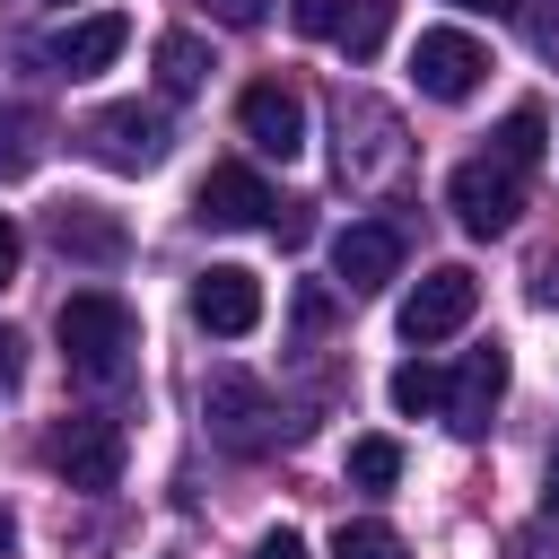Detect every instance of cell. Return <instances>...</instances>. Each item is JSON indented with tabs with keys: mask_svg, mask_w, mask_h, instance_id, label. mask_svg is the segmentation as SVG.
<instances>
[{
	"mask_svg": "<svg viewBox=\"0 0 559 559\" xmlns=\"http://www.w3.org/2000/svg\"><path fill=\"white\" fill-rule=\"evenodd\" d=\"M550 515H559V445H550Z\"/></svg>",
	"mask_w": 559,
	"mask_h": 559,
	"instance_id": "d6a6232c",
	"label": "cell"
},
{
	"mask_svg": "<svg viewBox=\"0 0 559 559\" xmlns=\"http://www.w3.org/2000/svg\"><path fill=\"white\" fill-rule=\"evenodd\" d=\"M393 35V0H349V26H341V52L349 61H376Z\"/></svg>",
	"mask_w": 559,
	"mask_h": 559,
	"instance_id": "d6986e66",
	"label": "cell"
},
{
	"mask_svg": "<svg viewBox=\"0 0 559 559\" xmlns=\"http://www.w3.org/2000/svg\"><path fill=\"white\" fill-rule=\"evenodd\" d=\"M288 26H297V35H323V44H341V26H349V0H288Z\"/></svg>",
	"mask_w": 559,
	"mask_h": 559,
	"instance_id": "603a6c76",
	"label": "cell"
},
{
	"mask_svg": "<svg viewBox=\"0 0 559 559\" xmlns=\"http://www.w3.org/2000/svg\"><path fill=\"white\" fill-rule=\"evenodd\" d=\"M79 140H87L96 166H114V175H148V166H166V140H175V131H166L157 105H105Z\"/></svg>",
	"mask_w": 559,
	"mask_h": 559,
	"instance_id": "5b68a950",
	"label": "cell"
},
{
	"mask_svg": "<svg viewBox=\"0 0 559 559\" xmlns=\"http://www.w3.org/2000/svg\"><path fill=\"white\" fill-rule=\"evenodd\" d=\"M44 166V114L35 105H0V175H35Z\"/></svg>",
	"mask_w": 559,
	"mask_h": 559,
	"instance_id": "2e32d148",
	"label": "cell"
},
{
	"mask_svg": "<svg viewBox=\"0 0 559 559\" xmlns=\"http://www.w3.org/2000/svg\"><path fill=\"white\" fill-rule=\"evenodd\" d=\"M52 332H61V358H70V376H87V384H122V376H131L140 314H131L114 288H79V297H61Z\"/></svg>",
	"mask_w": 559,
	"mask_h": 559,
	"instance_id": "6da1fadb",
	"label": "cell"
},
{
	"mask_svg": "<svg viewBox=\"0 0 559 559\" xmlns=\"http://www.w3.org/2000/svg\"><path fill=\"white\" fill-rule=\"evenodd\" d=\"M445 210H454L472 236H507L515 210H524V183H515V166H498V157H463V166L445 175Z\"/></svg>",
	"mask_w": 559,
	"mask_h": 559,
	"instance_id": "52a82bcc",
	"label": "cell"
},
{
	"mask_svg": "<svg viewBox=\"0 0 559 559\" xmlns=\"http://www.w3.org/2000/svg\"><path fill=\"white\" fill-rule=\"evenodd\" d=\"M17 376H26V341H17L9 323H0V402L17 393Z\"/></svg>",
	"mask_w": 559,
	"mask_h": 559,
	"instance_id": "d4e9b609",
	"label": "cell"
},
{
	"mask_svg": "<svg viewBox=\"0 0 559 559\" xmlns=\"http://www.w3.org/2000/svg\"><path fill=\"white\" fill-rule=\"evenodd\" d=\"M472 306H480V280L463 271V262H437L411 297H402V341L411 349H428V341H454L463 323H472Z\"/></svg>",
	"mask_w": 559,
	"mask_h": 559,
	"instance_id": "ba28073f",
	"label": "cell"
},
{
	"mask_svg": "<svg viewBox=\"0 0 559 559\" xmlns=\"http://www.w3.org/2000/svg\"><path fill=\"white\" fill-rule=\"evenodd\" d=\"M498 393H507V349L489 341V349H472V358L454 367V384H445V428H454V437H480L489 411H498Z\"/></svg>",
	"mask_w": 559,
	"mask_h": 559,
	"instance_id": "5bb4252c",
	"label": "cell"
},
{
	"mask_svg": "<svg viewBox=\"0 0 559 559\" xmlns=\"http://www.w3.org/2000/svg\"><path fill=\"white\" fill-rule=\"evenodd\" d=\"M9 542H17V524H9V507H0V559H9Z\"/></svg>",
	"mask_w": 559,
	"mask_h": 559,
	"instance_id": "836d02e7",
	"label": "cell"
},
{
	"mask_svg": "<svg viewBox=\"0 0 559 559\" xmlns=\"http://www.w3.org/2000/svg\"><path fill=\"white\" fill-rule=\"evenodd\" d=\"M533 306H550V314H559V262H542V280H533Z\"/></svg>",
	"mask_w": 559,
	"mask_h": 559,
	"instance_id": "f546056e",
	"label": "cell"
},
{
	"mask_svg": "<svg viewBox=\"0 0 559 559\" xmlns=\"http://www.w3.org/2000/svg\"><path fill=\"white\" fill-rule=\"evenodd\" d=\"M122 44H131V17H122V9H96V17H79V26L52 35V61H61L70 79H96Z\"/></svg>",
	"mask_w": 559,
	"mask_h": 559,
	"instance_id": "9a60e30c",
	"label": "cell"
},
{
	"mask_svg": "<svg viewBox=\"0 0 559 559\" xmlns=\"http://www.w3.org/2000/svg\"><path fill=\"white\" fill-rule=\"evenodd\" d=\"M44 236L70 253V262H87V271H114L122 253H131V236H122V218L114 210H96V201H52V218H44Z\"/></svg>",
	"mask_w": 559,
	"mask_h": 559,
	"instance_id": "7c38bea8",
	"label": "cell"
},
{
	"mask_svg": "<svg viewBox=\"0 0 559 559\" xmlns=\"http://www.w3.org/2000/svg\"><path fill=\"white\" fill-rule=\"evenodd\" d=\"M332 131H341V183H384L402 166V122L376 105V96H349L332 105Z\"/></svg>",
	"mask_w": 559,
	"mask_h": 559,
	"instance_id": "277c9868",
	"label": "cell"
},
{
	"mask_svg": "<svg viewBox=\"0 0 559 559\" xmlns=\"http://www.w3.org/2000/svg\"><path fill=\"white\" fill-rule=\"evenodd\" d=\"M201 79H210V44H201V35H183V26H175V35H157V87H166V96H192Z\"/></svg>",
	"mask_w": 559,
	"mask_h": 559,
	"instance_id": "e0dca14e",
	"label": "cell"
},
{
	"mask_svg": "<svg viewBox=\"0 0 559 559\" xmlns=\"http://www.w3.org/2000/svg\"><path fill=\"white\" fill-rule=\"evenodd\" d=\"M332 271H341L349 297H376L384 280H402V227L393 218H349L332 236Z\"/></svg>",
	"mask_w": 559,
	"mask_h": 559,
	"instance_id": "30bf717a",
	"label": "cell"
},
{
	"mask_svg": "<svg viewBox=\"0 0 559 559\" xmlns=\"http://www.w3.org/2000/svg\"><path fill=\"white\" fill-rule=\"evenodd\" d=\"M44 463H52L70 489H114V480H122V419L70 411V419L44 437Z\"/></svg>",
	"mask_w": 559,
	"mask_h": 559,
	"instance_id": "3957f363",
	"label": "cell"
},
{
	"mask_svg": "<svg viewBox=\"0 0 559 559\" xmlns=\"http://www.w3.org/2000/svg\"><path fill=\"white\" fill-rule=\"evenodd\" d=\"M201 419H210V437H218L227 454H262V445H280V402H271L245 367H218V376L201 384Z\"/></svg>",
	"mask_w": 559,
	"mask_h": 559,
	"instance_id": "7a4b0ae2",
	"label": "cell"
},
{
	"mask_svg": "<svg viewBox=\"0 0 559 559\" xmlns=\"http://www.w3.org/2000/svg\"><path fill=\"white\" fill-rule=\"evenodd\" d=\"M210 9H218L227 26H253V17H262V0H210Z\"/></svg>",
	"mask_w": 559,
	"mask_h": 559,
	"instance_id": "4dcf8cb0",
	"label": "cell"
},
{
	"mask_svg": "<svg viewBox=\"0 0 559 559\" xmlns=\"http://www.w3.org/2000/svg\"><path fill=\"white\" fill-rule=\"evenodd\" d=\"M507 559H559V515H542V524H524V533L507 542Z\"/></svg>",
	"mask_w": 559,
	"mask_h": 559,
	"instance_id": "cb8c5ba5",
	"label": "cell"
},
{
	"mask_svg": "<svg viewBox=\"0 0 559 559\" xmlns=\"http://www.w3.org/2000/svg\"><path fill=\"white\" fill-rule=\"evenodd\" d=\"M192 323L218 332V341H245V332L262 323V280H253L245 262H210V271L192 280Z\"/></svg>",
	"mask_w": 559,
	"mask_h": 559,
	"instance_id": "8fae6325",
	"label": "cell"
},
{
	"mask_svg": "<svg viewBox=\"0 0 559 559\" xmlns=\"http://www.w3.org/2000/svg\"><path fill=\"white\" fill-rule=\"evenodd\" d=\"M332 559H411V550H402V533H393V524L358 515V524H341V533H332Z\"/></svg>",
	"mask_w": 559,
	"mask_h": 559,
	"instance_id": "44dd1931",
	"label": "cell"
},
{
	"mask_svg": "<svg viewBox=\"0 0 559 559\" xmlns=\"http://www.w3.org/2000/svg\"><path fill=\"white\" fill-rule=\"evenodd\" d=\"M384 393H393V411H402V419H428V411H445V376H437L428 358L393 367V384H384Z\"/></svg>",
	"mask_w": 559,
	"mask_h": 559,
	"instance_id": "ac0fdd59",
	"label": "cell"
},
{
	"mask_svg": "<svg viewBox=\"0 0 559 559\" xmlns=\"http://www.w3.org/2000/svg\"><path fill=\"white\" fill-rule=\"evenodd\" d=\"M271 236H280V245H306V236H314V218H306V201H288V210H271Z\"/></svg>",
	"mask_w": 559,
	"mask_h": 559,
	"instance_id": "484cf974",
	"label": "cell"
},
{
	"mask_svg": "<svg viewBox=\"0 0 559 559\" xmlns=\"http://www.w3.org/2000/svg\"><path fill=\"white\" fill-rule=\"evenodd\" d=\"M253 559H306V542L280 524V533H262V542H253Z\"/></svg>",
	"mask_w": 559,
	"mask_h": 559,
	"instance_id": "83f0119b",
	"label": "cell"
},
{
	"mask_svg": "<svg viewBox=\"0 0 559 559\" xmlns=\"http://www.w3.org/2000/svg\"><path fill=\"white\" fill-rule=\"evenodd\" d=\"M236 122H245V140L262 148V157H297L306 148V96L288 87V79H253L245 96H236Z\"/></svg>",
	"mask_w": 559,
	"mask_h": 559,
	"instance_id": "9c48e42d",
	"label": "cell"
},
{
	"mask_svg": "<svg viewBox=\"0 0 559 559\" xmlns=\"http://www.w3.org/2000/svg\"><path fill=\"white\" fill-rule=\"evenodd\" d=\"M533 44L559 61V0H542V9H533Z\"/></svg>",
	"mask_w": 559,
	"mask_h": 559,
	"instance_id": "f1b7e54d",
	"label": "cell"
},
{
	"mask_svg": "<svg viewBox=\"0 0 559 559\" xmlns=\"http://www.w3.org/2000/svg\"><path fill=\"white\" fill-rule=\"evenodd\" d=\"M463 9H480V17H515L524 0H463Z\"/></svg>",
	"mask_w": 559,
	"mask_h": 559,
	"instance_id": "1f68e13d",
	"label": "cell"
},
{
	"mask_svg": "<svg viewBox=\"0 0 559 559\" xmlns=\"http://www.w3.org/2000/svg\"><path fill=\"white\" fill-rule=\"evenodd\" d=\"M349 480H358V489H393V480H402V445H393V437H358V445H349Z\"/></svg>",
	"mask_w": 559,
	"mask_h": 559,
	"instance_id": "7402d4cb",
	"label": "cell"
},
{
	"mask_svg": "<svg viewBox=\"0 0 559 559\" xmlns=\"http://www.w3.org/2000/svg\"><path fill=\"white\" fill-rule=\"evenodd\" d=\"M17 253H26V236H17V218H9V210H0V288H9V280H17Z\"/></svg>",
	"mask_w": 559,
	"mask_h": 559,
	"instance_id": "4316f807",
	"label": "cell"
},
{
	"mask_svg": "<svg viewBox=\"0 0 559 559\" xmlns=\"http://www.w3.org/2000/svg\"><path fill=\"white\" fill-rule=\"evenodd\" d=\"M271 192H262V175L253 166H210L201 175V192H192V218L201 227H271Z\"/></svg>",
	"mask_w": 559,
	"mask_h": 559,
	"instance_id": "4fadbf2b",
	"label": "cell"
},
{
	"mask_svg": "<svg viewBox=\"0 0 559 559\" xmlns=\"http://www.w3.org/2000/svg\"><path fill=\"white\" fill-rule=\"evenodd\" d=\"M489 157H498V166H515V175H524V166H533V157H542V105H515V114H507V122H498V148H489Z\"/></svg>",
	"mask_w": 559,
	"mask_h": 559,
	"instance_id": "ffe728a7",
	"label": "cell"
},
{
	"mask_svg": "<svg viewBox=\"0 0 559 559\" xmlns=\"http://www.w3.org/2000/svg\"><path fill=\"white\" fill-rule=\"evenodd\" d=\"M411 79H419V96L463 105V96L489 79V44H480V35H463V26H428V35L411 44Z\"/></svg>",
	"mask_w": 559,
	"mask_h": 559,
	"instance_id": "8992f818",
	"label": "cell"
}]
</instances>
